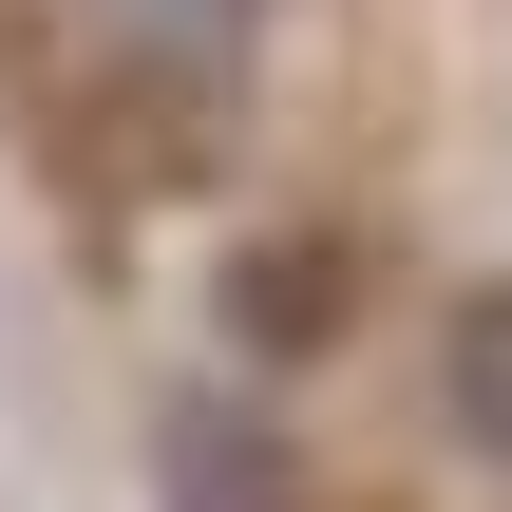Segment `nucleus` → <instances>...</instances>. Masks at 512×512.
<instances>
[{"instance_id": "obj_1", "label": "nucleus", "mask_w": 512, "mask_h": 512, "mask_svg": "<svg viewBox=\"0 0 512 512\" xmlns=\"http://www.w3.org/2000/svg\"><path fill=\"white\" fill-rule=\"evenodd\" d=\"M285 494H304V475H285L266 418H209V399L171 418V512H285Z\"/></svg>"}, {"instance_id": "obj_2", "label": "nucleus", "mask_w": 512, "mask_h": 512, "mask_svg": "<svg viewBox=\"0 0 512 512\" xmlns=\"http://www.w3.org/2000/svg\"><path fill=\"white\" fill-rule=\"evenodd\" d=\"M323 323H342V247H247V342L323 361Z\"/></svg>"}, {"instance_id": "obj_3", "label": "nucleus", "mask_w": 512, "mask_h": 512, "mask_svg": "<svg viewBox=\"0 0 512 512\" xmlns=\"http://www.w3.org/2000/svg\"><path fill=\"white\" fill-rule=\"evenodd\" d=\"M456 418L512 456V285H475V304H456Z\"/></svg>"}]
</instances>
